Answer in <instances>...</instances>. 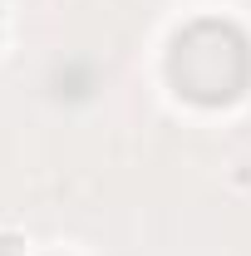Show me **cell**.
<instances>
[{
    "instance_id": "6da1fadb",
    "label": "cell",
    "mask_w": 251,
    "mask_h": 256,
    "mask_svg": "<svg viewBox=\"0 0 251 256\" xmlns=\"http://www.w3.org/2000/svg\"><path fill=\"white\" fill-rule=\"evenodd\" d=\"M172 74L192 98H232L246 79V44L226 25H197L178 40Z\"/></svg>"
}]
</instances>
